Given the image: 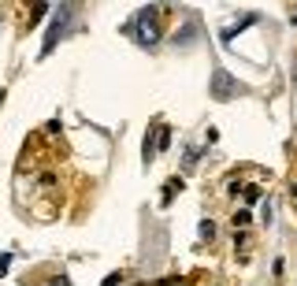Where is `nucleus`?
Masks as SVG:
<instances>
[{"label":"nucleus","instance_id":"nucleus-1","mask_svg":"<svg viewBox=\"0 0 297 286\" xmlns=\"http://www.w3.org/2000/svg\"><path fill=\"white\" fill-rule=\"evenodd\" d=\"M156 19H160V8H156V4H145V8H137L134 23L127 26V34H134V37H137V45H145V49H152V45L160 41V26H156Z\"/></svg>","mask_w":297,"mask_h":286},{"label":"nucleus","instance_id":"nucleus-2","mask_svg":"<svg viewBox=\"0 0 297 286\" xmlns=\"http://www.w3.org/2000/svg\"><path fill=\"white\" fill-rule=\"evenodd\" d=\"M245 93H249V86L234 82L223 67L212 71V101H230V97H245Z\"/></svg>","mask_w":297,"mask_h":286},{"label":"nucleus","instance_id":"nucleus-3","mask_svg":"<svg viewBox=\"0 0 297 286\" xmlns=\"http://www.w3.org/2000/svg\"><path fill=\"white\" fill-rule=\"evenodd\" d=\"M71 15H74V8L71 4H64L56 15H52V26H49V34H45V45H41V56H49L56 45H60V37H64V30H67V23H71Z\"/></svg>","mask_w":297,"mask_h":286},{"label":"nucleus","instance_id":"nucleus-4","mask_svg":"<svg viewBox=\"0 0 297 286\" xmlns=\"http://www.w3.org/2000/svg\"><path fill=\"white\" fill-rule=\"evenodd\" d=\"M142 156H145V164H152L156 156H160V126H152V130L145 134V141H142Z\"/></svg>","mask_w":297,"mask_h":286},{"label":"nucleus","instance_id":"nucleus-5","mask_svg":"<svg viewBox=\"0 0 297 286\" xmlns=\"http://www.w3.org/2000/svg\"><path fill=\"white\" fill-rule=\"evenodd\" d=\"M249 23H256V11H245V15H242L238 23H230V26H223V30H220V37H223V41H230L234 34H242V30H245Z\"/></svg>","mask_w":297,"mask_h":286},{"label":"nucleus","instance_id":"nucleus-6","mask_svg":"<svg viewBox=\"0 0 297 286\" xmlns=\"http://www.w3.org/2000/svg\"><path fill=\"white\" fill-rule=\"evenodd\" d=\"M175 194H182V179H167V186H164V204H171V201H175Z\"/></svg>","mask_w":297,"mask_h":286},{"label":"nucleus","instance_id":"nucleus-7","mask_svg":"<svg viewBox=\"0 0 297 286\" xmlns=\"http://www.w3.org/2000/svg\"><path fill=\"white\" fill-rule=\"evenodd\" d=\"M197 164H201V149H186V160H182V167H186V171H193Z\"/></svg>","mask_w":297,"mask_h":286},{"label":"nucleus","instance_id":"nucleus-8","mask_svg":"<svg viewBox=\"0 0 297 286\" xmlns=\"http://www.w3.org/2000/svg\"><path fill=\"white\" fill-rule=\"evenodd\" d=\"M271 216H275V204L268 197V201H264V208H260V219H264V223H271Z\"/></svg>","mask_w":297,"mask_h":286},{"label":"nucleus","instance_id":"nucleus-9","mask_svg":"<svg viewBox=\"0 0 297 286\" xmlns=\"http://www.w3.org/2000/svg\"><path fill=\"white\" fill-rule=\"evenodd\" d=\"M45 11H49V4H34V8H30V23H37Z\"/></svg>","mask_w":297,"mask_h":286},{"label":"nucleus","instance_id":"nucleus-10","mask_svg":"<svg viewBox=\"0 0 297 286\" xmlns=\"http://www.w3.org/2000/svg\"><path fill=\"white\" fill-rule=\"evenodd\" d=\"M245 201L256 204V201H260V186H245Z\"/></svg>","mask_w":297,"mask_h":286},{"label":"nucleus","instance_id":"nucleus-11","mask_svg":"<svg viewBox=\"0 0 297 286\" xmlns=\"http://www.w3.org/2000/svg\"><path fill=\"white\" fill-rule=\"evenodd\" d=\"M215 234V223H212V219H205V223H201V238H212Z\"/></svg>","mask_w":297,"mask_h":286},{"label":"nucleus","instance_id":"nucleus-12","mask_svg":"<svg viewBox=\"0 0 297 286\" xmlns=\"http://www.w3.org/2000/svg\"><path fill=\"white\" fill-rule=\"evenodd\" d=\"M171 145V130H167V126H160V152Z\"/></svg>","mask_w":297,"mask_h":286},{"label":"nucleus","instance_id":"nucleus-13","mask_svg":"<svg viewBox=\"0 0 297 286\" xmlns=\"http://www.w3.org/2000/svg\"><path fill=\"white\" fill-rule=\"evenodd\" d=\"M8 268H11V253H4V257H0V279L8 275Z\"/></svg>","mask_w":297,"mask_h":286},{"label":"nucleus","instance_id":"nucleus-14","mask_svg":"<svg viewBox=\"0 0 297 286\" xmlns=\"http://www.w3.org/2000/svg\"><path fill=\"white\" fill-rule=\"evenodd\" d=\"M249 219H253V216H249V212H245V208H242V212H238V216H234V227H245V223H249Z\"/></svg>","mask_w":297,"mask_h":286},{"label":"nucleus","instance_id":"nucleus-15","mask_svg":"<svg viewBox=\"0 0 297 286\" xmlns=\"http://www.w3.org/2000/svg\"><path fill=\"white\" fill-rule=\"evenodd\" d=\"M205 141H208V145H215V141H220V130H215V126H208V130H205Z\"/></svg>","mask_w":297,"mask_h":286},{"label":"nucleus","instance_id":"nucleus-16","mask_svg":"<svg viewBox=\"0 0 297 286\" xmlns=\"http://www.w3.org/2000/svg\"><path fill=\"white\" fill-rule=\"evenodd\" d=\"M119 282H123V275H119V272H112V275L104 279V286H119Z\"/></svg>","mask_w":297,"mask_h":286},{"label":"nucleus","instance_id":"nucleus-17","mask_svg":"<svg viewBox=\"0 0 297 286\" xmlns=\"http://www.w3.org/2000/svg\"><path fill=\"white\" fill-rule=\"evenodd\" d=\"M0 101H4V89H0Z\"/></svg>","mask_w":297,"mask_h":286}]
</instances>
